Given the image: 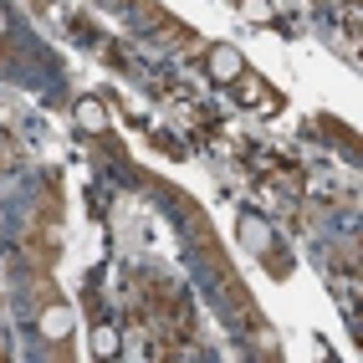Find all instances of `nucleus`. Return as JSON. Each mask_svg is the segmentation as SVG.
<instances>
[{"instance_id": "1", "label": "nucleus", "mask_w": 363, "mask_h": 363, "mask_svg": "<svg viewBox=\"0 0 363 363\" xmlns=\"http://www.w3.org/2000/svg\"><path fill=\"white\" fill-rule=\"evenodd\" d=\"M210 77L215 82H235L240 77V52H235V46H220V52L210 57Z\"/></svg>"}, {"instance_id": "2", "label": "nucleus", "mask_w": 363, "mask_h": 363, "mask_svg": "<svg viewBox=\"0 0 363 363\" xmlns=\"http://www.w3.org/2000/svg\"><path fill=\"white\" fill-rule=\"evenodd\" d=\"M240 240H246L251 251H266L272 246V225H266L261 215H240Z\"/></svg>"}, {"instance_id": "3", "label": "nucleus", "mask_w": 363, "mask_h": 363, "mask_svg": "<svg viewBox=\"0 0 363 363\" xmlns=\"http://www.w3.org/2000/svg\"><path fill=\"white\" fill-rule=\"evenodd\" d=\"M41 333H46V337H67V333H72V312H67V307H46V312H41Z\"/></svg>"}, {"instance_id": "4", "label": "nucleus", "mask_w": 363, "mask_h": 363, "mask_svg": "<svg viewBox=\"0 0 363 363\" xmlns=\"http://www.w3.org/2000/svg\"><path fill=\"white\" fill-rule=\"evenodd\" d=\"M77 123H82L87 133H98V128H108V113H103V103H92V98H82V103H77Z\"/></svg>"}, {"instance_id": "5", "label": "nucleus", "mask_w": 363, "mask_h": 363, "mask_svg": "<svg viewBox=\"0 0 363 363\" xmlns=\"http://www.w3.org/2000/svg\"><path fill=\"white\" fill-rule=\"evenodd\" d=\"M92 348H98V353H118V333H113V328H98V337H92Z\"/></svg>"}, {"instance_id": "6", "label": "nucleus", "mask_w": 363, "mask_h": 363, "mask_svg": "<svg viewBox=\"0 0 363 363\" xmlns=\"http://www.w3.org/2000/svg\"><path fill=\"white\" fill-rule=\"evenodd\" d=\"M246 16H251V21H266V16H272V6H266V0H246Z\"/></svg>"}, {"instance_id": "7", "label": "nucleus", "mask_w": 363, "mask_h": 363, "mask_svg": "<svg viewBox=\"0 0 363 363\" xmlns=\"http://www.w3.org/2000/svg\"><path fill=\"white\" fill-rule=\"evenodd\" d=\"M0 36H6V11H0Z\"/></svg>"}]
</instances>
